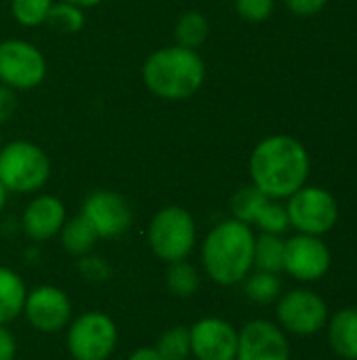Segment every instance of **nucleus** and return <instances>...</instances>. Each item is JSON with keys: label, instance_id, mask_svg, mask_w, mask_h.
Here are the masks:
<instances>
[{"label": "nucleus", "instance_id": "nucleus-12", "mask_svg": "<svg viewBox=\"0 0 357 360\" xmlns=\"http://www.w3.org/2000/svg\"><path fill=\"white\" fill-rule=\"evenodd\" d=\"M27 323L40 333H57L72 321L69 295L53 285H40L25 295L23 312Z\"/></svg>", "mask_w": 357, "mask_h": 360}, {"label": "nucleus", "instance_id": "nucleus-19", "mask_svg": "<svg viewBox=\"0 0 357 360\" xmlns=\"http://www.w3.org/2000/svg\"><path fill=\"white\" fill-rule=\"evenodd\" d=\"M208 32H210V25L204 13L185 11L183 15H179L175 23V44L198 51L206 42Z\"/></svg>", "mask_w": 357, "mask_h": 360}, {"label": "nucleus", "instance_id": "nucleus-25", "mask_svg": "<svg viewBox=\"0 0 357 360\" xmlns=\"http://www.w3.org/2000/svg\"><path fill=\"white\" fill-rule=\"evenodd\" d=\"M156 350L164 360H189L191 356V340H189V327L177 325L166 329L158 344Z\"/></svg>", "mask_w": 357, "mask_h": 360}, {"label": "nucleus", "instance_id": "nucleus-6", "mask_svg": "<svg viewBox=\"0 0 357 360\" xmlns=\"http://www.w3.org/2000/svg\"><path fill=\"white\" fill-rule=\"evenodd\" d=\"M65 344L74 360H107L118 344V327L105 312L88 310L69 323Z\"/></svg>", "mask_w": 357, "mask_h": 360}, {"label": "nucleus", "instance_id": "nucleus-17", "mask_svg": "<svg viewBox=\"0 0 357 360\" xmlns=\"http://www.w3.org/2000/svg\"><path fill=\"white\" fill-rule=\"evenodd\" d=\"M25 295L27 289L21 276L11 268L0 266V325L13 323L23 312Z\"/></svg>", "mask_w": 357, "mask_h": 360}, {"label": "nucleus", "instance_id": "nucleus-24", "mask_svg": "<svg viewBox=\"0 0 357 360\" xmlns=\"http://www.w3.org/2000/svg\"><path fill=\"white\" fill-rule=\"evenodd\" d=\"M242 283H244L246 297L255 304H271L280 297V291H282V283L278 274H271V272L257 270L255 274H248Z\"/></svg>", "mask_w": 357, "mask_h": 360}, {"label": "nucleus", "instance_id": "nucleus-35", "mask_svg": "<svg viewBox=\"0 0 357 360\" xmlns=\"http://www.w3.org/2000/svg\"><path fill=\"white\" fill-rule=\"evenodd\" d=\"M6 200H8V192H6V188L0 184V215H2V211H4V207H6Z\"/></svg>", "mask_w": 357, "mask_h": 360}, {"label": "nucleus", "instance_id": "nucleus-21", "mask_svg": "<svg viewBox=\"0 0 357 360\" xmlns=\"http://www.w3.org/2000/svg\"><path fill=\"white\" fill-rule=\"evenodd\" d=\"M267 200H269V198H267L259 188H255L252 184L242 186L240 190L234 192V196H231V200H229L231 217L238 219V221H242V224H248V226L252 228V224H255V219H257L261 207H263Z\"/></svg>", "mask_w": 357, "mask_h": 360}, {"label": "nucleus", "instance_id": "nucleus-9", "mask_svg": "<svg viewBox=\"0 0 357 360\" xmlns=\"http://www.w3.org/2000/svg\"><path fill=\"white\" fill-rule=\"evenodd\" d=\"M276 314L282 331H288L299 338L316 335L328 325L326 302L309 289H295L282 295Z\"/></svg>", "mask_w": 357, "mask_h": 360}, {"label": "nucleus", "instance_id": "nucleus-26", "mask_svg": "<svg viewBox=\"0 0 357 360\" xmlns=\"http://www.w3.org/2000/svg\"><path fill=\"white\" fill-rule=\"evenodd\" d=\"M55 0H11V15L23 27H40L46 23Z\"/></svg>", "mask_w": 357, "mask_h": 360}, {"label": "nucleus", "instance_id": "nucleus-27", "mask_svg": "<svg viewBox=\"0 0 357 360\" xmlns=\"http://www.w3.org/2000/svg\"><path fill=\"white\" fill-rule=\"evenodd\" d=\"M252 226H257V228H259L261 232H265V234H280V236H282V234L290 228L288 211H286L284 205H280L278 200L269 198V200L261 207V211H259V215H257V219H255Z\"/></svg>", "mask_w": 357, "mask_h": 360}, {"label": "nucleus", "instance_id": "nucleus-23", "mask_svg": "<svg viewBox=\"0 0 357 360\" xmlns=\"http://www.w3.org/2000/svg\"><path fill=\"white\" fill-rule=\"evenodd\" d=\"M164 278H166V287L170 289V293L183 300L194 297L200 289V274L187 259L168 264Z\"/></svg>", "mask_w": 357, "mask_h": 360}, {"label": "nucleus", "instance_id": "nucleus-37", "mask_svg": "<svg viewBox=\"0 0 357 360\" xmlns=\"http://www.w3.org/2000/svg\"><path fill=\"white\" fill-rule=\"evenodd\" d=\"M189 360H191V359H189Z\"/></svg>", "mask_w": 357, "mask_h": 360}, {"label": "nucleus", "instance_id": "nucleus-11", "mask_svg": "<svg viewBox=\"0 0 357 360\" xmlns=\"http://www.w3.org/2000/svg\"><path fill=\"white\" fill-rule=\"evenodd\" d=\"M330 249L322 236L297 234L284 240V272L301 283H316L330 270Z\"/></svg>", "mask_w": 357, "mask_h": 360}, {"label": "nucleus", "instance_id": "nucleus-14", "mask_svg": "<svg viewBox=\"0 0 357 360\" xmlns=\"http://www.w3.org/2000/svg\"><path fill=\"white\" fill-rule=\"evenodd\" d=\"M236 360H290V344L286 333L263 319L246 323L238 331Z\"/></svg>", "mask_w": 357, "mask_h": 360}, {"label": "nucleus", "instance_id": "nucleus-28", "mask_svg": "<svg viewBox=\"0 0 357 360\" xmlns=\"http://www.w3.org/2000/svg\"><path fill=\"white\" fill-rule=\"evenodd\" d=\"M276 0H236L238 15L248 23H263L271 17Z\"/></svg>", "mask_w": 357, "mask_h": 360}, {"label": "nucleus", "instance_id": "nucleus-20", "mask_svg": "<svg viewBox=\"0 0 357 360\" xmlns=\"http://www.w3.org/2000/svg\"><path fill=\"white\" fill-rule=\"evenodd\" d=\"M252 268L261 272L280 274L284 272V240L280 234H265L255 238V262Z\"/></svg>", "mask_w": 357, "mask_h": 360}, {"label": "nucleus", "instance_id": "nucleus-5", "mask_svg": "<svg viewBox=\"0 0 357 360\" xmlns=\"http://www.w3.org/2000/svg\"><path fill=\"white\" fill-rule=\"evenodd\" d=\"M198 230L191 213L183 207L170 205L160 209L147 228V243L154 255L166 264L187 259L196 247Z\"/></svg>", "mask_w": 357, "mask_h": 360}, {"label": "nucleus", "instance_id": "nucleus-2", "mask_svg": "<svg viewBox=\"0 0 357 360\" xmlns=\"http://www.w3.org/2000/svg\"><path fill=\"white\" fill-rule=\"evenodd\" d=\"M141 78L154 97L164 101H183L202 89L206 80V63L198 51L168 44L145 59Z\"/></svg>", "mask_w": 357, "mask_h": 360}, {"label": "nucleus", "instance_id": "nucleus-13", "mask_svg": "<svg viewBox=\"0 0 357 360\" xmlns=\"http://www.w3.org/2000/svg\"><path fill=\"white\" fill-rule=\"evenodd\" d=\"M194 360H236L238 329L219 316L200 319L189 327Z\"/></svg>", "mask_w": 357, "mask_h": 360}, {"label": "nucleus", "instance_id": "nucleus-15", "mask_svg": "<svg viewBox=\"0 0 357 360\" xmlns=\"http://www.w3.org/2000/svg\"><path fill=\"white\" fill-rule=\"evenodd\" d=\"M65 219L67 211L61 198L53 194H38L27 202L21 217V228L29 240L44 243L61 232Z\"/></svg>", "mask_w": 357, "mask_h": 360}, {"label": "nucleus", "instance_id": "nucleus-33", "mask_svg": "<svg viewBox=\"0 0 357 360\" xmlns=\"http://www.w3.org/2000/svg\"><path fill=\"white\" fill-rule=\"evenodd\" d=\"M128 360H164L156 348H137Z\"/></svg>", "mask_w": 357, "mask_h": 360}, {"label": "nucleus", "instance_id": "nucleus-32", "mask_svg": "<svg viewBox=\"0 0 357 360\" xmlns=\"http://www.w3.org/2000/svg\"><path fill=\"white\" fill-rule=\"evenodd\" d=\"M17 356V340L6 329V325H0V360H15Z\"/></svg>", "mask_w": 357, "mask_h": 360}, {"label": "nucleus", "instance_id": "nucleus-30", "mask_svg": "<svg viewBox=\"0 0 357 360\" xmlns=\"http://www.w3.org/2000/svg\"><path fill=\"white\" fill-rule=\"evenodd\" d=\"M17 91L6 84H0V124L8 122L17 112Z\"/></svg>", "mask_w": 357, "mask_h": 360}, {"label": "nucleus", "instance_id": "nucleus-4", "mask_svg": "<svg viewBox=\"0 0 357 360\" xmlns=\"http://www.w3.org/2000/svg\"><path fill=\"white\" fill-rule=\"evenodd\" d=\"M50 177L48 154L25 139L2 143L0 148V184L8 194H36Z\"/></svg>", "mask_w": 357, "mask_h": 360}, {"label": "nucleus", "instance_id": "nucleus-31", "mask_svg": "<svg viewBox=\"0 0 357 360\" xmlns=\"http://www.w3.org/2000/svg\"><path fill=\"white\" fill-rule=\"evenodd\" d=\"M326 4H328V0H286V6L290 8V13H295L299 17H314Z\"/></svg>", "mask_w": 357, "mask_h": 360}, {"label": "nucleus", "instance_id": "nucleus-18", "mask_svg": "<svg viewBox=\"0 0 357 360\" xmlns=\"http://www.w3.org/2000/svg\"><path fill=\"white\" fill-rule=\"evenodd\" d=\"M59 236H61L63 249L69 255H76V257H84V255L93 253L95 245L101 240L99 234L95 232V228L82 215H76L72 219H65Z\"/></svg>", "mask_w": 357, "mask_h": 360}, {"label": "nucleus", "instance_id": "nucleus-8", "mask_svg": "<svg viewBox=\"0 0 357 360\" xmlns=\"http://www.w3.org/2000/svg\"><path fill=\"white\" fill-rule=\"evenodd\" d=\"M46 78V59L42 51L19 38L0 42V84L13 91H32Z\"/></svg>", "mask_w": 357, "mask_h": 360}, {"label": "nucleus", "instance_id": "nucleus-7", "mask_svg": "<svg viewBox=\"0 0 357 360\" xmlns=\"http://www.w3.org/2000/svg\"><path fill=\"white\" fill-rule=\"evenodd\" d=\"M286 200L290 228H295L299 234L322 236L330 232L339 221L337 198L320 186L305 184Z\"/></svg>", "mask_w": 357, "mask_h": 360}, {"label": "nucleus", "instance_id": "nucleus-29", "mask_svg": "<svg viewBox=\"0 0 357 360\" xmlns=\"http://www.w3.org/2000/svg\"><path fill=\"white\" fill-rule=\"evenodd\" d=\"M78 270H80V274H82L86 281H90V283H101V281H107V276H109L107 264H105L101 257H93L90 253L84 255V257H80Z\"/></svg>", "mask_w": 357, "mask_h": 360}, {"label": "nucleus", "instance_id": "nucleus-22", "mask_svg": "<svg viewBox=\"0 0 357 360\" xmlns=\"http://www.w3.org/2000/svg\"><path fill=\"white\" fill-rule=\"evenodd\" d=\"M84 23H86L84 8L69 4V2H61V0L53 2L50 13L46 17V25L63 36H74V34L82 32Z\"/></svg>", "mask_w": 357, "mask_h": 360}, {"label": "nucleus", "instance_id": "nucleus-10", "mask_svg": "<svg viewBox=\"0 0 357 360\" xmlns=\"http://www.w3.org/2000/svg\"><path fill=\"white\" fill-rule=\"evenodd\" d=\"M80 215L95 228L99 238L124 236L133 226L128 200L114 190H95L82 200Z\"/></svg>", "mask_w": 357, "mask_h": 360}, {"label": "nucleus", "instance_id": "nucleus-1", "mask_svg": "<svg viewBox=\"0 0 357 360\" xmlns=\"http://www.w3.org/2000/svg\"><path fill=\"white\" fill-rule=\"evenodd\" d=\"M311 169L309 152L290 135H269L250 152L248 171L252 186L267 198L284 200L307 184Z\"/></svg>", "mask_w": 357, "mask_h": 360}, {"label": "nucleus", "instance_id": "nucleus-34", "mask_svg": "<svg viewBox=\"0 0 357 360\" xmlns=\"http://www.w3.org/2000/svg\"><path fill=\"white\" fill-rule=\"evenodd\" d=\"M61 2H69V4H76V6H80V8H95V6H99L103 0H61Z\"/></svg>", "mask_w": 357, "mask_h": 360}, {"label": "nucleus", "instance_id": "nucleus-16", "mask_svg": "<svg viewBox=\"0 0 357 360\" xmlns=\"http://www.w3.org/2000/svg\"><path fill=\"white\" fill-rule=\"evenodd\" d=\"M328 342L341 359L357 360V308H343L330 319Z\"/></svg>", "mask_w": 357, "mask_h": 360}, {"label": "nucleus", "instance_id": "nucleus-36", "mask_svg": "<svg viewBox=\"0 0 357 360\" xmlns=\"http://www.w3.org/2000/svg\"><path fill=\"white\" fill-rule=\"evenodd\" d=\"M0 148H2V135H0Z\"/></svg>", "mask_w": 357, "mask_h": 360}, {"label": "nucleus", "instance_id": "nucleus-3", "mask_svg": "<svg viewBox=\"0 0 357 360\" xmlns=\"http://www.w3.org/2000/svg\"><path fill=\"white\" fill-rule=\"evenodd\" d=\"M255 238L252 228L234 217L217 224L202 245V266L206 276L221 287L242 283L252 272Z\"/></svg>", "mask_w": 357, "mask_h": 360}]
</instances>
